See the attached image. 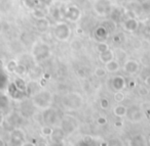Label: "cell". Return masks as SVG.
Instances as JSON below:
<instances>
[{
    "instance_id": "31",
    "label": "cell",
    "mask_w": 150,
    "mask_h": 146,
    "mask_svg": "<svg viewBox=\"0 0 150 146\" xmlns=\"http://www.w3.org/2000/svg\"><path fill=\"white\" fill-rule=\"evenodd\" d=\"M135 85H136V83L134 82V81H129V88H134V87H135Z\"/></svg>"
},
{
    "instance_id": "14",
    "label": "cell",
    "mask_w": 150,
    "mask_h": 146,
    "mask_svg": "<svg viewBox=\"0 0 150 146\" xmlns=\"http://www.w3.org/2000/svg\"><path fill=\"white\" fill-rule=\"evenodd\" d=\"M125 28L129 32H133L135 31L138 28V22L134 19H129L127 23L125 24Z\"/></svg>"
},
{
    "instance_id": "5",
    "label": "cell",
    "mask_w": 150,
    "mask_h": 146,
    "mask_svg": "<svg viewBox=\"0 0 150 146\" xmlns=\"http://www.w3.org/2000/svg\"><path fill=\"white\" fill-rule=\"evenodd\" d=\"M9 138H11V143L15 145H19V144L23 143V141L25 140V133L21 129H15L13 131H11Z\"/></svg>"
},
{
    "instance_id": "9",
    "label": "cell",
    "mask_w": 150,
    "mask_h": 146,
    "mask_svg": "<svg viewBox=\"0 0 150 146\" xmlns=\"http://www.w3.org/2000/svg\"><path fill=\"white\" fill-rule=\"evenodd\" d=\"M43 119L47 125H54L57 121V112L54 109H47L43 115Z\"/></svg>"
},
{
    "instance_id": "26",
    "label": "cell",
    "mask_w": 150,
    "mask_h": 146,
    "mask_svg": "<svg viewBox=\"0 0 150 146\" xmlns=\"http://www.w3.org/2000/svg\"><path fill=\"white\" fill-rule=\"evenodd\" d=\"M148 93H149V91H148V89L146 88L145 86L139 87V94L141 95V96H146Z\"/></svg>"
},
{
    "instance_id": "13",
    "label": "cell",
    "mask_w": 150,
    "mask_h": 146,
    "mask_svg": "<svg viewBox=\"0 0 150 146\" xmlns=\"http://www.w3.org/2000/svg\"><path fill=\"white\" fill-rule=\"evenodd\" d=\"M99 59H100V61L103 62V64H107V62H109L112 59H114V53L109 49L108 51L104 52V53H100V55H99Z\"/></svg>"
},
{
    "instance_id": "30",
    "label": "cell",
    "mask_w": 150,
    "mask_h": 146,
    "mask_svg": "<svg viewBox=\"0 0 150 146\" xmlns=\"http://www.w3.org/2000/svg\"><path fill=\"white\" fill-rule=\"evenodd\" d=\"M22 146H37L34 142H29V141H26L22 143Z\"/></svg>"
},
{
    "instance_id": "36",
    "label": "cell",
    "mask_w": 150,
    "mask_h": 146,
    "mask_svg": "<svg viewBox=\"0 0 150 146\" xmlns=\"http://www.w3.org/2000/svg\"><path fill=\"white\" fill-rule=\"evenodd\" d=\"M37 146H45V144H43V143H39Z\"/></svg>"
},
{
    "instance_id": "3",
    "label": "cell",
    "mask_w": 150,
    "mask_h": 146,
    "mask_svg": "<svg viewBox=\"0 0 150 146\" xmlns=\"http://www.w3.org/2000/svg\"><path fill=\"white\" fill-rule=\"evenodd\" d=\"M54 34H56V37L59 40H62V41L63 40H67L69 35H70V29H69V27L66 24H59L56 28Z\"/></svg>"
},
{
    "instance_id": "32",
    "label": "cell",
    "mask_w": 150,
    "mask_h": 146,
    "mask_svg": "<svg viewBox=\"0 0 150 146\" xmlns=\"http://www.w3.org/2000/svg\"><path fill=\"white\" fill-rule=\"evenodd\" d=\"M3 122H4V117H3L2 113H0V126H2Z\"/></svg>"
},
{
    "instance_id": "12",
    "label": "cell",
    "mask_w": 150,
    "mask_h": 146,
    "mask_svg": "<svg viewBox=\"0 0 150 146\" xmlns=\"http://www.w3.org/2000/svg\"><path fill=\"white\" fill-rule=\"evenodd\" d=\"M113 115L117 117H123L127 115V108L125 105L118 104L113 108Z\"/></svg>"
},
{
    "instance_id": "19",
    "label": "cell",
    "mask_w": 150,
    "mask_h": 146,
    "mask_svg": "<svg viewBox=\"0 0 150 146\" xmlns=\"http://www.w3.org/2000/svg\"><path fill=\"white\" fill-rule=\"evenodd\" d=\"M109 50V45L106 42H100V43L97 45V51L99 53H104V52L108 51Z\"/></svg>"
},
{
    "instance_id": "6",
    "label": "cell",
    "mask_w": 150,
    "mask_h": 146,
    "mask_svg": "<svg viewBox=\"0 0 150 146\" xmlns=\"http://www.w3.org/2000/svg\"><path fill=\"white\" fill-rule=\"evenodd\" d=\"M139 68H140L139 62L136 61V60H133V59L127 60V61L125 64V66H123L125 72L129 75H134V74H136V73H138Z\"/></svg>"
},
{
    "instance_id": "17",
    "label": "cell",
    "mask_w": 150,
    "mask_h": 146,
    "mask_svg": "<svg viewBox=\"0 0 150 146\" xmlns=\"http://www.w3.org/2000/svg\"><path fill=\"white\" fill-rule=\"evenodd\" d=\"M15 86H16V88H17V90L21 91V92H24V91L27 89L25 82H24L22 79H17V80L15 81Z\"/></svg>"
},
{
    "instance_id": "10",
    "label": "cell",
    "mask_w": 150,
    "mask_h": 146,
    "mask_svg": "<svg viewBox=\"0 0 150 146\" xmlns=\"http://www.w3.org/2000/svg\"><path fill=\"white\" fill-rule=\"evenodd\" d=\"M105 68H106L107 73H116L120 68V64L117 60L112 59L111 61L105 64Z\"/></svg>"
},
{
    "instance_id": "18",
    "label": "cell",
    "mask_w": 150,
    "mask_h": 146,
    "mask_svg": "<svg viewBox=\"0 0 150 146\" xmlns=\"http://www.w3.org/2000/svg\"><path fill=\"white\" fill-rule=\"evenodd\" d=\"M113 98H114L115 102L121 103L122 101H125V93H123L122 91H116V92H115V94H114V96H113Z\"/></svg>"
},
{
    "instance_id": "7",
    "label": "cell",
    "mask_w": 150,
    "mask_h": 146,
    "mask_svg": "<svg viewBox=\"0 0 150 146\" xmlns=\"http://www.w3.org/2000/svg\"><path fill=\"white\" fill-rule=\"evenodd\" d=\"M129 146H147V139L143 134H136L131 138Z\"/></svg>"
},
{
    "instance_id": "15",
    "label": "cell",
    "mask_w": 150,
    "mask_h": 146,
    "mask_svg": "<svg viewBox=\"0 0 150 146\" xmlns=\"http://www.w3.org/2000/svg\"><path fill=\"white\" fill-rule=\"evenodd\" d=\"M13 73H15L16 75H18V76H20V77L25 76V75L28 73V68H27V66H26L25 64H18L17 68H16V70H15V72H13Z\"/></svg>"
},
{
    "instance_id": "35",
    "label": "cell",
    "mask_w": 150,
    "mask_h": 146,
    "mask_svg": "<svg viewBox=\"0 0 150 146\" xmlns=\"http://www.w3.org/2000/svg\"><path fill=\"white\" fill-rule=\"evenodd\" d=\"M114 41H115V42H116V41H117V42H119V38H118V37H114Z\"/></svg>"
},
{
    "instance_id": "33",
    "label": "cell",
    "mask_w": 150,
    "mask_h": 146,
    "mask_svg": "<svg viewBox=\"0 0 150 146\" xmlns=\"http://www.w3.org/2000/svg\"><path fill=\"white\" fill-rule=\"evenodd\" d=\"M0 146H5V142L2 138H0Z\"/></svg>"
},
{
    "instance_id": "2",
    "label": "cell",
    "mask_w": 150,
    "mask_h": 146,
    "mask_svg": "<svg viewBox=\"0 0 150 146\" xmlns=\"http://www.w3.org/2000/svg\"><path fill=\"white\" fill-rule=\"evenodd\" d=\"M50 99H52V96H50V93L42 92V93L37 94L35 97H34L33 103L38 107H46L50 105Z\"/></svg>"
},
{
    "instance_id": "4",
    "label": "cell",
    "mask_w": 150,
    "mask_h": 146,
    "mask_svg": "<svg viewBox=\"0 0 150 146\" xmlns=\"http://www.w3.org/2000/svg\"><path fill=\"white\" fill-rule=\"evenodd\" d=\"M62 125H63L62 126L63 131H64L66 134H71L75 129H76V127H77L75 119H72L71 117H69V115H67L66 119L63 121Z\"/></svg>"
},
{
    "instance_id": "27",
    "label": "cell",
    "mask_w": 150,
    "mask_h": 146,
    "mask_svg": "<svg viewBox=\"0 0 150 146\" xmlns=\"http://www.w3.org/2000/svg\"><path fill=\"white\" fill-rule=\"evenodd\" d=\"M97 123L100 126H105L108 123V121H107V119L105 117H99L98 119H97Z\"/></svg>"
},
{
    "instance_id": "16",
    "label": "cell",
    "mask_w": 150,
    "mask_h": 146,
    "mask_svg": "<svg viewBox=\"0 0 150 146\" xmlns=\"http://www.w3.org/2000/svg\"><path fill=\"white\" fill-rule=\"evenodd\" d=\"M38 23L36 25V28L39 32H45L48 28V22L45 19H41V20H37Z\"/></svg>"
},
{
    "instance_id": "34",
    "label": "cell",
    "mask_w": 150,
    "mask_h": 146,
    "mask_svg": "<svg viewBox=\"0 0 150 146\" xmlns=\"http://www.w3.org/2000/svg\"><path fill=\"white\" fill-rule=\"evenodd\" d=\"M77 33L78 34H82V33H83V31H82L81 28H77Z\"/></svg>"
},
{
    "instance_id": "1",
    "label": "cell",
    "mask_w": 150,
    "mask_h": 146,
    "mask_svg": "<svg viewBox=\"0 0 150 146\" xmlns=\"http://www.w3.org/2000/svg\"><path fill=\"white\" fill-rule=\"evenodd\" d=\"M63 104L68 109H77L81 106L82 98L78 94H68L63 99Z\"/></svg>"
},
{
    "instance_id": "21",
    "label": "cell",
    "mask_w": 150,
    "mask_h": 146,
    "mask_svg": "<svg viewBox=\"0 0 150 146\" xmlns=\"http://www.w3.org/2000/svg\"><path fill=\"white\" fill-rule=\"evenodd\" d=\"M95 76L98 77V78H103L107 75V71L105 68H101V66H98V68H95Z\"/></svg>"
},
{
    "instance_id": "24",
    "label": "cell",
    "mask_w": 150,
    "mask_h": 146,
    "mask_svg": "<svg viewBox=\"0 0 150 146\" xmlns=\"http://www.w3.org/2000/svg\"><path fill=\"white\" fill-rule=\"evenodd\" d=\"M18 64L15 61V60H11V61L8 62V64H7V70H8V72H11L13 73L16 70V68H17Z\"/></svg>"
},
{
    "instance_id": "8",
    "label": "cell",
    "mask_w": 150,
    "mask_h": 146,
    "mask_svg": "<svg viewBox=\"0 0 150 146\" xmlns=\"http://www.w3.org/2000/svg\"><path fill=\"white\" fill-rule=\"evenodd\" d=\"M127 86L125 79L121 76H116L112 79V87L115 91H122Z\"/></svg>"
},
{
    "instance_id": "22",
    "label": "cell",
    "mask_w": 150,
    "mask_h": 146,
    "mask_svg": "<svg viewBox=\"0 0 150 146\" xmlns=\"http://www.w3.org/2000/svg\"><path fill=\"white\" fill-rule=\"evenodd\" d=\"M33 17H35L36 20H41V19H44L45 15H44V13L40 9H35L33 11Z\"/></svg>"
},
{
    "instance_id": "11",
    "label": "cell",
    "mask_w": 150,
    "mask_h": 146,
    "mask_svg": "<svg viewBox=\"0 0 150 146\" xmlns=\"http://www.w3.org/2000/svg\"><path fill=\"white\" fill-rule=\"evenodd\" d=\"M64 135H65V132L63 131V129H57L54 130L50 138H52L54 143H61L63 138H64Z\"/></svg>"
},
{
    "instance_id": "37",
    "label": "cell",
    "mask_w": 150,
    "mask_h": 146,
    "mask_svg": "<svg viewBox=\"0 0 150 146\" xmlns=\"http://www.w3.org/2000/svg\"><path fill=\"white\" fill-rule=\"evenodd\" d=\"M83 146H91V145H90V144H84Z\"/></svg>"
},
{
    "instance_id": "25",
    "label": "cell",
    "mask_w": 150,
    "mask_h": 146,
    "mask_svg": "<svg viewBox=\"0 0 150 146\" xmlns=\"http://www.w3.org/2000/svg\"><path fill=\"white\" fill-rule=\"evenodd\" d=\"M97 35H98L99 37H101V38H104L105 36L107 35L106 29H105V28H103V27L98 28V29H97Z\"/></svg>"
},
{
    "instance_id": "23",
    "label": "cell",
    "mask_w": 150,
    "mask_h": 146,
    "mask_svg": "<svg viewBox=\"0 0 150 146\" xmlns=\"http://www.w3.org/2000/svg\"><path fill=\"white\" fill-rule=\"evenodd\" d=\"M100 107L102 109H108L109 107V100L107 98H102L100 99Z\"/></svg>"
},
{
    "instance_id": "29",
    "label": "cell",
    "mask_w": 150,
    "mask_h": 146,
    "mask_svg": "<svg viewBox=\"0 0 150 146\" xmlns=\"http://www.w3.org/2000/svg\"><path fill=\"white\" fill-rule=\"evenodd\" d=\"M115 128H122L123 127V122L122 121H116L114 123Z\"/></svg>"
},
{
    "instance_id": "28",
    "label": "cell",
    "mask_w": 150,
    "mask_h": 146,
    "mask_svg": "<svg viewBox=\"0 0 150 146\" xmlns=\"http://www.w3.org/2000/svg\"><path fill=\"white\" fill-rule=\"evenodd\" d=\"M77 75L80 78H84V77H86V71H84V68H78Z\"/></svg>"
},
{
    "instance_id": "20",
    "label": "cell",
    "mask_w": 150,
    "mask_h": 146,
    "mask_svg": "<svg viewBox=\"0 0 150 146\" xmlns=\"http://www.w3.org/2000/svg\"><path fill=\"white\" fill-rule=\"evenodd\" d=\"M52 132H54V129L48 125L43 126V127L41 128V134L43 136H45V137H50L52 134Z\"/></svg>"
}]
</instances>
